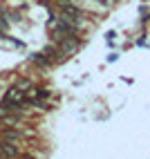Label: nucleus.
Segmentation results:
<instances>
[{
  "instance_id": "1",
  "label": "nucleus",
  "mask_w": 150,
  "mask_h": 159,
  "mask_svg": "<svg viewBox=\"0 0 150 159\" xmlns=\"http://www.w3.org/2000/svg\"><path fill=\"white\" fill-rule=\"evenodd\" d=\"M58 45H61V52L63 54H74V52L79 49V38L76 36H63L58 40Z\"/></svg>"
},
{
  "instance_id": "2",
  "label": "nucleus",
  "mask_w": 150,
  "mask_h": 159,
  "mask_svg": "<svg viewBox=\"0 0 150 159\" xmlns=\"http://www.w3.org/2000/svg\"><path fill=\"white\" fill-rule=\"evenodd\" d=\"M63 18H67V20H74V23H81V20H83V11L74 9L72 5H63Z\"/></svg>"
},
{
  "instance_id": "3",
  "label": "nucleus",
  "mask_w": 150,
  "mask_h": 159,
  "mask_svg": "<svg viewBox=\"0 0 150 159\" xmlns=\"http://www.w3.org/2000/svg\"><path fill=\"white\" fill-rule=\"evenodd\" d=\"M0 155L7 157V159H14V157H18V148L5 141V143H0Z\"/></svg>"
},
{
  "instance_id": "4",
  "label": "nucleus",
  "mask_w": 150,
  "mask_h": 159,
  "mask_svg": "<svg viewBox=\"0 0 150 159\" xmlns=\"http://www.w3.org/2000/svg\"><path fill=\"white\" fill-rule=\"evenodd\" d=\"M34 63H36V65H43V67H45V65H49V58H43L40 54H36V56H34Z\"/></svg>"
},
{
  "instance_id": "5",
  "label": "nucleus",
  "mask_w": 150,
  "mask_h": 159,
  "mask_svg": "<svg viewBox=\"0 0 150 159\" xmlns=\"http://www.w3.org/2000/svg\"><path fill=\"white\" fill-rule=\"evenodd\" d=\"M5 139H11V141L18 139V132L16 130H5Z\"/></svg>"
},
{
  "instance_id": "6",
  "label": "nucleus",
  "mask_w": 150,
  "mask_h": 159,
  "mask_svg": "<svg viewBox=\"0 0 150 159\" xmlns=\"http://www.w3.org/2000/svg\"><path fill=\"white\" fill-rule=\"evenodd\" d=\"M58 2H61V5H70V0H58Z\"/></svg>"
},
{
  "instance_id": "7",
  "label": "nucleus",
  "mask_w": 150,
  "mask_h": 159,
  "mask_svg": "<svg viewBox=\"0 0 150 159\" xmlns=\"http://www.w3.org/2000/svg\"><path fill=\"white\" fill-rule=\"evenodd\" d=\"M20 159H27V157H20Z\"/></svg>"
}]
</instances>
